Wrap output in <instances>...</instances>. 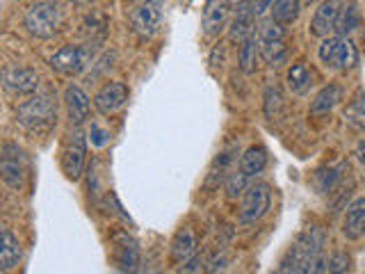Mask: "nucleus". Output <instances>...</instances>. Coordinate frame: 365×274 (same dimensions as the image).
Returning <instances> with one entry per match:
<instances>
[{"mask_svg":"<svg viewBox=\"0 0 365 274\" xmlns=\"http://www.w3.org/2000/svg\"><path fill=\"white\" fill-rule=\"evenodd\" d=\"M58 119V101L53 94H37L21 103L16 110V122L32 130V133H44Z\"/></svg>","mask_w":365,"mask_h":274,"instance_id":"obj_1","label":"nucleus"},{"mask_svg":"<svg viewBox=\"0 0 365 274\" xmlns=\"http://www.w3.org/2000/svg\"><path fill=\"white\" fill-rule=\"evenodd\" d=\"M23 23L32 37L50 39L55 37L64 26V9L55 0H39V3L28 7Z\"/></svg>","mask_w":365,"mask_h":274,"instance_id":"obj_2","label":"nucleus"},{"mask_svg":"<svg viewBox=\"0 0 365 274\" xmlns=\"http://www.w3.org/2000/svg\"><path fill=\"white\" fill-rule=\"evenodd\" d=\"M322 247V233L317 226H310L297 238L295 247L290 249L288 258L283 260L281 274H308L313 268L315 258L320 256Z\"/></svg>","mask_w":365,"mask_h":274,"instance_id":"obj_3","label":"nucleus"},{"mask_svg":"<svg viewBox=\"0 0 365 274\" xmlns=\"http://www.w3.org/2000/svg\"><path fill=\"white\" fill-rule=\"evenodd\" d=\"M320 60L331 69H352L356 67L359 53L347 37H327L320 46Z\"/></svg>","mask_w":365,"mask_h":274,"instance_id":"obj_4","label":"nucleus"},{"mask_svg":"<svg viewBox=\"0 0 365 274\" xmlns=\"http://www.w3.org/2000/svg\"><path fill=\"white\" fill-rule=\"evenodd\" d=\"M94 58L92 46H64L50 58V67L62 75H78L89 67Z\"/></svg>","mask_w":365,"mask_h":274,"instance_id":"obj_5","label":"nucleus"},{"mask_svg":"<svg viewBox=\"0 0 365 274\" xmlns=\"http://www.w3.org/2000/svg\"><path fill=\"white\" fill-rule=\"evenodd\" d=\"M163 16H165V0H144L131 16L135 35H139L142 39L153 37L160 23H163Z\"/></svg>","mask_w":365,"mask_h":274,"instance_id":"obj_6","label":"nucleus"},{"mask_svg":"<svg viewBox=\"0 0 365 274\" xmlns=\"http://www.w3.org/2000/svg\"><path fill=\"white\" fill-rule=\"evenodd\" d=\"M0 174H3V181L9 188L18 190L23 185L26 179V153L18 144L7 142L3 144V153H0Z\"/></svg>","mask_w":365,"mask_h":274,"instance_id":"obj_7","label":"nucleus"},{"mask_svg":"<svg viewBox=\"0 0 365 274\" xmlns=\"http://www.w3.org/2000/svg\"><path fill=\"white\" fill-rule=\"evenodd\" d=\"M272 204V192L267 183H254L249 185V190L244 192L242 208H240V222L251 224L256 219H261Z\"/></svg>","mask_w":365,"mask_h":274,"instance_id":"obj_8","label":"nucleus"},{"mask_svg":"<svg viewBox=\"0 0 365 274\" xmlns=\"http://www.w3.org/2000/svg\"><path fill=\"white\" fill-rule=\"evenodd\" d=\"M85 160H87V144H85V135L76 133L71 135L67 149L62 153V169L67 174V179L78 181L82 176Z\"/></svg>","mask_w":365,"mask_h":274,"instance_id":"obj_9","label":"nucleus"},{"mask_svg":"<svg viewBox=\"0 0 365 274\" xmlns=\"http://www.w3.org/2000/svg\"><path fill=\"white\" fill-rule=\"evenodd\" d=\"M128 101V87L124 83H105L99 92L94 96V105L99 110L101 115L110 117L114 112H119V110L126 105Z\"/></svg>","mask_w":365,"mask_h":274,"instance_id":"obj_10","label":"nucleus"},{"mask_svg":"<svg viewBox=\"0 0 365 274\" xmlns=\"http://www.w3.org/2000/svg\"><path fill=\"white\" fill-rule=\"evenodd\" d=\"M112 243H114V265H116V270H119L121 274H133L139 265L137 243L124 231L114 233Z\"/></svg>","mask_w":365,"mask_h":274,"instance_id":"obj_11","label":"nucleus"},{"mask_svg":"<svg viewBox=\"0 0 365 274\" xmlns=\"http://www.w3.org/2000/svg\"><path fill=\"white\" fill-rule=\"evenodd\" d=\"M5 90L16 96H30L39 90V73L30 67H16L5 71Z\"/></svg>","mask_w":365,"mask_h":274,"instance_id":"obj_12","label":"nucleus"},{"mask_svg":"<svg viewBox=\"0 0 365 274\" xmlns=\"http://www.w3.org/2000/svg\"><path fill=\"white\" fill-rule=\"evenodd\" d=\"M342 0H322V5L315 9V16L310 21V35L327 39L329 32L336 30V19L340 12Z\"/></svg>","mask_w":365,"mask_h":274,"instance_id":"obj_13","label":"nucleus"},{"mask_svg":"<svg viewBox=\"0 0 365 274\" xmlns=\"http://www.w3.org/2000/svg\"><path fill=\"white\" fill-rule=\"evenodd\" d=\"M231 14V3L229 0H208L203 7V32L210 37L219 35L227 28Z\"/></svg>","mask_w":365,"mask_h":274,"instance_id":"obj_14","label":"nucleus"},{"mask_svg":"<svg viewBox=\"0 0 365 274\" xmlns=\"http://www.w3.org/2000/svg\"><path fill=\"white\" fill-rule=\"evenodd\" d=\"M251 35H256V14L251 3H244L238 7V14H235L231 30H229V39L233 43H244Z\"/></svg>","mask_w":365,"mask_h":274,"instance_id":"obj_15","label":"nucleus"},{"mask_svg":"<svg viewBox=\"0 0 365 274\" xmlns=\"http://www.w3.org/2000/svg\"><path fill=\"white\" fill-rule=\"evenodd\" d=\"M64 103H67V112H69L71 124L80 126V124L87 122L92 103H89V96L85 94L80 87L69 85L67 92H64Z\"/></svg>","mask_w":365,"mask_h":274,"instance_id":"obj_16","label":"nucleus"},{"mask_svg":"<svg viewBox=\"0 0 365 274\" xmlns=\"http://www.w3.org/2000/svg\"><path fill=\"white\" fill-rule=\"evenodd\" d=\"M342 233L347 240H359L365 236V196H359L349 204L345 222H342Z\"/></svg>","mask_w":365,"mask_h":274,"instance_id":"obj_17","label":"nucleus"},{"mask_svg":"<svg viewBox=\"0 0 365 274\" xmlns=\"http://www.w3.org/2000/svg\"><path fill=\"white\" fill-rule=\"evenodd\" d=\"M197 236L192 228H180V231L171 240V263L180 265V263H187L192 256H197Z\"/></svg>","mask_w":365,"mask_h":274,"instance_id":"obj_18","label":"nucleus"},{"mask_svg":"<svg viewBox=\"0 0 365 274\" xmlns=\"http://www.w3.org/2000/svg\"><path fill=\"white\" fill-rule=\"evenodd\" d=\"M359 26H361V9H359V3H356V0H342L334 32H338V37H347Z\"/></svg>","mask_w":365,"mask_h":274,"instance_id":"obj_19","label":"nucleus"},{"mask_svg":"<svg viewBox=\"0 0 365 274\" xmlns=\"http://www.w3.org/2000/svg\"><path fill=\"white\" fill-rule=\"evenodd\" d=\"M342 101V87L331 83L327 87H322V90L317 92L315 101L310 103V112L313 115H325V112H331L338 103Z\"/></svg>","mask_w":365,"mask_h":274,"instance_id":"obj_20","label":"nucleus"},{"mask_svg":"<svg viewBox=\"0 0 365 274\" xmlns=\"http://www.w3.org/2000/svg\"><path fill=\"white\" fill-rule=\"evenodd\" d=\"M21 258H23V249H21V243L18 238L12 233V231H3V249H0V265H3V270H12L16 268Z\"/></svg>","mask_w":365,"mask_h":274,"instance_id":"obj_21","label":"nucleus"},{"mask_svg":"<svg viewBox=\"0 0 365 274\" xmlns=\"http://www.w3.org/2000/svg\"><path fill=\"white\" fill-rule=\"evenodd\" d=\"M267 167V151L263 147H249L240 158V172L246 176H256Z\"/></svg>","mask_w":365,"mask_h":274,"instance_id":"obj_22","label":"nucleus"},{"mask_svg":"<svg viewBox=\"0 0 365 274\" xmlns=\"http://www.w3.org/2000/svg\"><path fill=\"white\" fill-rule=\"evenodd\" d=\"M272 19L276 23L288 26L295 23L299 19V12H302V0H272Z\"/></svg>","mask_w":365,"mask_h":274,"instance_id":"obj_23","label":"nucleus"},{"mask_svg":"<svg viewBox=\"0 0 365 274\" xmlns=\"http://www.w3.org/2000/svg\"><path fill=\"white\" fill-rule=\"evenodd\" d=\"M310 80H313V75H310V71L304 62H297L288 69V87L293 94H306L308 87L313 85Z\"/></svg>","mask_w":365,"mask_h":274,"instance_id":"obj_24","label":"nucleus"},{"mask_svg":"<svg viewBox=\"0 0 365 274\" xmlns=\"http://www.w3.org/2000/svg\"><path fill=\"white\" fill-rule=\"evenodd\" d=\"M258 55H261V39H258V32H256V35H251L249 39H246L240 48V69L244 73H251L256 69V60H258Z\"/></svg>","mask_w":365,"mask_h":274,"instance_id":"obj_25","label":"nucleus"},{"mask_svg":"<svg viewBox=\"0 0 365 274\" xmlns=\"http://www.w3.org/2000/svg\"><path fill=\"white\" fill-rule=\"evenodd\" d=\"M285 43L283 41H267V43H261V58L272 64V67H278L283 60H285Z\"/></svg>","mask_w":365,"mask_h":274,"instance_id":"obj_26","label":"nucleus"},{"mask_svg":"<svg viewBox=\"0 0 365 274\" xmlns=\"http://www.w3.org/2000/svg\"><path fill=\"white\" fill-rule=\"evenodd\" d=\"M283 37H285V30H283L281 23H276L274 19L263 21L261 28H258V39H261V43H267V41H283Z\"/></svg>","mask_w":365,"mask_h":274,"instance_id":"obj_27","label":"nucleus"},{"mask_svg":"<svg viewBox=\"0 0 365 274\" xmlns=\"http://www.w3.org/2000/svg\"><path fill=\"white\" fill-rule=\"evenodd\" d=\"M281 107H283V94L281 90L274 85V87H267V92H265V115L274 119L278 112H281Z\"/></svg>","mask_w":365,"mask_h":274,"instance_id":"obj_28","label":"nucleus"},{"mask_svg":"<svg viewBox=\"0 0 365 274\" xmlns=\"http://www.w3.org/2000/svg\"><path fill=\"white\" fill-rule=\"evenodd\" d=\"M246 190H249V176H246V174L235 172L227 179V196L229 199H235V196L244 194Z\"/></svg>","mask_w":365,"mask_h":274,"instance_id":"obj_29","label":"nucleus"},{"mask_svg":"<svg viewBox=\"0 0 365 274\" xmlns=\"http://www.w3.org/2000/svg\"><path fill=\"white\" fill-rule=\"evenodd\" d=\"M327 268H329V274H347L352 268V256L347 251H334L331 258L327 260Z\"/></svg>","mask_w":365,"mask_h":274,"instance_id":"obj_30","label":"nucleus"},{"mask_svg":"<svg viewBox=\"0 0 365 274\" xmlns=\"http://www.w3.org/2000/svg\"><path fill=\"white\" fill-rule=\"evenodd\" d=\"M347 167V164L345 162H342V164H338V167H331L329 172H322L320 174V190L322 192H331V190H334L336 188V183L340 181V176H342V169H345Z\"/></svg>","mask_w":365,"mask_h":274,"instance_id":"obj_31","label":"nucleus"},{"mask_svg":"<svg viewBox=\"0 0 365 274\" xmlns=\"http://www.w3.org/2000/svg\"><path fill=\"white\" fill-rule=\"evenodd\" d=\"M227 263H229V258L227 256H217V258H212L210 263H208V272L210 274H217V272H222L224 268H227Z\"/></svg>","mask_w":365,"mask_h":274,"instance_id":"obj_32","label":"nucleus"},{"mask_svg":"<svg viewBox=\"0 0 365 274\" xmlns=\"http://www.w3.org/2000/svg\"><path fill=\"white\" fill-rule=\"evenodd\" d=\"M199 265H201V256H192L187 263H182L180 274H195L199 270Z\"/></svg>","mask_w":365,"mask_h":274,"instance_id":"obj_33","label":"nucleus"},{"mask_svg":"<svg viewBox=\"0 0 365 274\" xmlns=\"http://www.w3.org/2000/svg\"><path fill=\"white\" fill-rule=\"evenodd\" d=\"M308 274H329V268H327V258L320 254V256L315 258L313 268H310V272H308Z\"/></svg>","mask_w":365,"mask_h":274,"instance_id":"obj_34","label":"nucleus"},{"mask_svg":"<svg viewBox=\"0 0 365 274\" xmlns=\"http://www.w3.org/2000/svg\"><path fill=\"white\" fill-rule=\"evenodd\" d=\"M354 156H356V160H359L361 164H365V137L356 144V151H354Z\"/></svg>","mask_w":365,"mask_h":274,"instance_id":"obj_35","label":"nucleus"},{"mask_svg":"<svg viewBox=\"0 0 365 274\" xmlns=\"http://www.w3.org/2000/svg\"><path fill=\"white\" fill-rule=\"evenodd\" d=\"M356 110H359V115H361V117H365V92H363V94H361V98H359Z\"/></svg>","mask_w":365,"mask_h":274,"instance_id":"obj_36","label":"nucleus"},{"mask_svg":"<svg viewBox=\"0 0 365 274\" xmlns=\"http://www.w3.org/2000/svg\"><path fill=\"white\" fill-rule=\"evenodd\" d=\"M69 3H71V5H89L92 0H69Z\"/></svg>","mask_w":365,"mask_h":274,"instance_id":"obj_37","label":"nucleus"},{"mask_svg":"<svg viewBox=\"0 0 365 274\" xmlns=\"http://www.w3.org/2000/svg\"><path fill=\"white\" fill-rule=\"evenodd\" d=\"M229 3H231V5H238V7H240V5H244V3H246V0H229Z\"/></svg>","mask_w":365,"mask_h":274,"instance_id":"obj_38","label":"nucleus"},{"mask_svg":"<svg viewBox=\"0 0 365 274\" xmlns=\"http://www.w3.org/2000/svg\"><path fill=\"white\" fill-rule=\"evenodd\" d=\"M304 3H306V5H310V3H315V0H304Z\"/></svg>","mask_w":365,"mask_h":274,"instance_id":"obj_39","label":"nucleus"}]
</instances>
